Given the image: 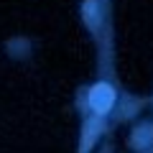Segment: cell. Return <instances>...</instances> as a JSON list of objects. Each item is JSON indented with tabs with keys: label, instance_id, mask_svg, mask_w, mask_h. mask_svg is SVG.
I'll return each mask as SVG.
<instances>
[{
	"label": "cell",
	"instance_id": "cell-1",
	"mask_svg": "<svg viewBox=\"0 0 153 153\" xmlns=\"http://www.w3.org/2000/svg\"><path fill=\"white\" fill-rule=\"evenodd\" d=\"M115 102V89L110 87V84H94L92 92H89V105H92L94 112H107L110 107H112Z\"/></svg>",
	"mask_w": 153,
	"mask_h": 153
},
{
	"label": "cell",
	"instance_id": "cell-2",
	"mask_svg": "<svg viewBox=\"0 0 153 153\" xmlns=\"http://www.w3.org/2000/svg\"><path fill=\"white\" fill-rule=\"evenodd\" d=\"M84 8H87V10H84V13H87V23H89V26H92V8H94V0H87V5H84Z\"/></svg>",
	"mask_w": 153,
	"mask_h": 153
}]
</instances>
